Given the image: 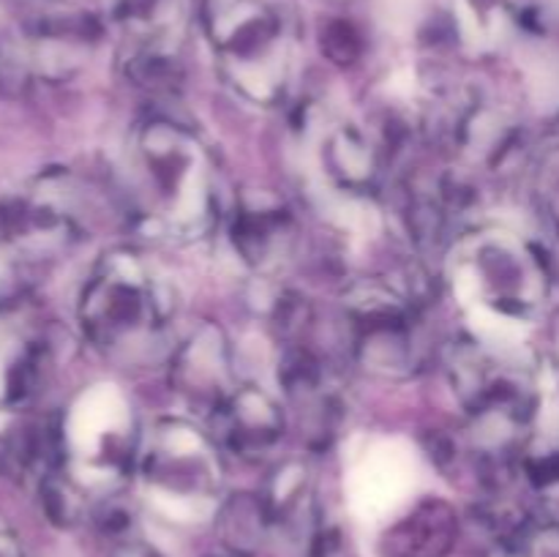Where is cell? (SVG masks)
Masks as SVG:
<instances>
[{
	"label": "cell",
	"mask_w": 559,
	"mask_h": 557,
	"mask_svg": "<svg viewBox=\"0 0 559 557\" xmlns=\"http://www.w3.org/2000/svg\"><path fill=\"white\" fill-rule=\"evenodd\" d=\"M44 342L33 328L0 311V410L22 407L38 391Z\"/></svg>",
	"instance_id": "cell-11"
},
{
	"label": "cell",
	"mask_w": 559,
	"mask_h": 557,
	"mask_svg": "<svg viewBox=\"0 0 559 557\" xmlns=\"http://www.w3.org/2000/svg\"><path fill=\"white\" fill-rule=\"evenodd\" d=\"M415 457L404 451L399 442H374L360 453L355 462V481H358L360 495H369L366 500H380V497L402 495L409 486V475L415 473Z\"/></svg>",
	"instance_id": "cell-15"
},
{
	"label": "cell",
	"mask_w": 559,
	"mask_h": 557,
	"mask_svg": "<svg viewBox=\"0 0 559 557\" xmlns=\"http://www.w3.org/2000/svg\"><path fill=\"white\" fill-rule=\"evenodd\" d=\"M109 14L131 42V63L140 74H158L175 60L189 22V0H107Z\"/></svg>",
	"instance_id": "cell-8"
},
{
	"label": "cell",
	"mask_w": 559,
	"mask_h": 557,
	"mask_svg": "<svg viewBox=\"0 0 559 557\" xmlns=\"http://www.w3.org/2000/svg\"><path fill=\"white\" fill-rule=\"evenodd\" d=\"M131 169L145 216L169 238L194 240L213 222V180L200 142L180 126L151 120L131 142Z\"/></svg>",
	"instance_id": "cell-2"
},
{
	"label": "cell",
	"mask_w": 559,
	"mask_h": 557,
	"mask_svg": "<svg viewBox=\"0 0 559 557\" xmlns=\"http://www.w3.org/2000/svg\"><path fill=\"white\" fill-rule=\"evenodd\" d=\"M178 293L167 273L134 251L98 260L80 295V325L93 347L120 366L162 358L173 339Z\"/></svg>",
	"instance_id": "cell-1"
},
{
	"label": "cell",
	"mask_w": 559,
	"mask_h": 557,
	"mask_svg": "<svg viewBox=\"0 0 559 557\" xmlns=\"http://www.w3.org/2000/svg\"><path fill=\"white\" fill-rule=\"evenodd\" d=\"M69 191L60 175H44L5 197L0 202L3 249L22 262L49 260L69 249L82 229Z\"/></svg>",
	"instance_id": "cell-7"
},
{
	"label": "cell",
	"mask_w": 559,
	"mask_h": 557,
	"mask_svg": "<svg viewBox=\"0 0 559 557\" xmlns=\"http://www.w3.org/2000/svg\"><path fill=\"white\" fill-rule=\"evenodd\" d=\"M456 513L442 500H424L382 533V557H445L456 541Z\"/></svg>",
	"instance_id": "cell-12"
},
{
	"label": "cell",
	"mask_w": 559,
	"mask_h": 557,
	"mask_svg": "<svg viewBox=\"0 0 559 557\" xmlns=\"http://www.w3.org/2000/svg\"><path fill=\"white\" fill-rule=\"evenodd\" d=\"M293 240V222L276 202H251L235 222V249L257 271L278 265Z\"/></svg>",
	"instance_id": "cell-13"
},
{
	"label": "cell",
	"mask_w": 559,
	"mask_h": 557,
	"mask_svg": "<svg viewBox=\"0 0 559 557\" xmlns=\"http://www.w3.org/2000/svg\"><path fill=\"white\" fill-rule=\"evenodd\" d=\"M145 495L167 513L200 517L211 511L222 486V467L213 446L186 420H162L140 457Z\"/></svg>",
	"instance_id": "cell-6"
},
{
	"label": "cell",
	"mask_w": 559,
	"mask_h": 557,
	"mask_svg": "<svg viewBox=\"0 0 559 557\" xmlns=\"http://www.w3.org/2000/svg\"><path fill=\"white\" fill-rule=\"evenodd\" d=\"M213 426L233 451L262 453L282 435V410L271 393L257 386H238L211 415Z\"/></svg>",
	"instance_id": "cell-10"
},
{
	"label": "cell",
	"mask_w": 559,
	"mask_h": 557,
	"mask_svg": "<svg viewBox=\"0 0 559 557\" xmlns=\"http://www.w3.org/2000/svg\"><path fill=\"white\" fill-rule=\"evenodd\" d=\"M175 388L189 399L194 407L216 413L233 386V364H229V349L218 328H202L189 344L178 353L175 360Z\"/></svg>",
	"instance_id": "cell-9"
},
{
	"label": "cell",
	"mask_w": 559,
	"mask_h": 557,
	"mask_svg": "<svg viewBox=\"0 0 559 557\" xmlns=\"http://www.w3.org/2000/svg\"><path fill=\"white\" fill-rule=\"evenodd\" d=\"M60 453L66 475L80 489H115L136 459L129 399L115 386H93L80 393L60 426Z\"/></svg>",
	"instance_id": "cell-5"
},
{
	"label": "cell",
	"mask_w": 559,
	"mask_h": 557,
	"mask_svg": "<svg viewBox=\"0 0 559 557\" xmlns=\"http://www.w3.org/2000/svg\"><path fill=\"white\" fill-rule=\"evenodd\" d=\"M267 524L271 519H267L265 506L246 497L233 500L222 511V535L235 552H254Z\"/></svg>",
	"instance_id": "cell-16"
},
{
	"label": "cell",
	"mask_w": 559,
	"mask_h": 557,
	"mask_svg": "<svg viewBox=\"0 0 559 557\" xmlns=\"http://www.w3.org/2000/svg\"><path fill=\"white\" fill-rule=\"evenodd\" d=\"M213 49L229 85L249 102L273 104L293 69V16L276 0H227L213 14Z\"/></svg>",
	"instance_id": "cell-3"
},
{
	"label": "cell",
	"mask_w": 559,
	"mask_h": 557,
	"mask_svg": "<svg viewBox=\"0 0 559 557\" xmlns=\"http://www.w3.org/2000/svg\"><path fill=\"white\" fill-rule=\"evenodd\" d=\"M546 216H549L551 227H555L557 238H559V169L557 173H551V180L549 186H546Z\"/></svg>",
	"instance_id": "cell-17"
},
{
	"label": "cell",
	"mask_w": 559,
	"mask_h": 557,
	"mask_svg": "<svg viewBox=\"0 0 559 557\" xmlns=\"http://www.w3.org/2000/svg\"><path fill=\"white\" fill-rule=\"evenodd\" d=\"M0 557H25L22 555V549H20V544H16L14 535L3 528H0Z\"/></svg>",
	"instance_id": "cell-19"
},
{
	"label": "cell",
	"mask_w": 559,
	"mask_h": 557,
	"mask_svg": "<svg viewBox=\"0 0 559 557\" xmlns=\"http://www.w3.org/2000/svg\"><path fill=\"white\" fill-rule=\"evenodd\" d=\"M453 287L475 322L511 328L535 315L544 278L538 262L516 238L480 233L453 254Z\"/></svg>",
	"instance_id": "cell-4"
},
{
	"label": "cell",
	"mask_w": 559,
	"mask_h": 557,
	"mask_svg": "<svg viewBox=\"0 0 559 557\" xmlns=\"http://www.w3.org/2000/svg\"><path fill=\"white\" fill-rule=\"evenodd\" d=\"M112 557H162V555H158L153 546H147V544H142V541L131 538V541H123V544L115 549Z\"/></svg>",
	"instance_id": "cell-18"
},
{
	"label": "cell",
	"mask_w": 559,
	"mask_h": 557,
	"mask_svg": "<svg viewBox=\"0 0 559 557\" xmlns=\"http://www.w3.org/2000/svg\"><path fill=\"white\" fill-rule=\"evenodd\" d=\"M322 162H325L328 178L344 191L369 189L377 175V158L371 142L353 126H336L322 140Z\"/></svg>",
	"instance_id": "cell-14"
}]
</instances>
